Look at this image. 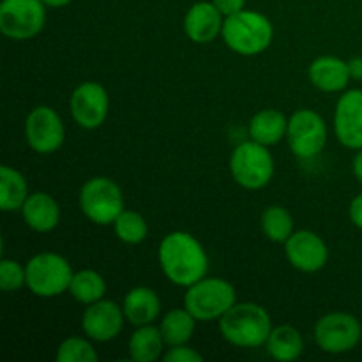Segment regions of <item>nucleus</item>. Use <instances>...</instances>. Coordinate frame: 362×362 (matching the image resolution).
<instances>
[{
    "mask_svg": "<svg viewBox=\"0 0 362 362\" xmlns=\"http://www.w3.org/2000/svg\"><path fill=\"white\" fill-rule=\"evenodd\" d=\"M25 138L28 147L37 154H53L66 138V129L59 113L49 106H37L25 120Z\"/></svg>",
    "mask_w": 362,
    "mask_h": 362,
    "instance_id": "11",
    "label": "nucleus"
},
{
    "mask_svg": "<svg viewBox=\"0 0 362 362\" xmlns=\"http://www.w3.org/2000/svg\"><path fill=\"white\" fill-rule=\"evenodd\" d=\"M308 74L311 83L322 92H341L352 80L349 62L331 55L318 57L317 60H313Z\"/></svg>",
    "mask_w": 362,
    "mask_h": 362,
    "instance_id": "17",
    "label": "nucleus"
},
{
    "mask_svg": "<svg viewBox=\"0 0 362 362\" xmlns=\"http://www.w3.org/2000/svg\"><path fill=\"white\" fill-rule=\"evenodd\" d=\"M219 331L230 345L258 349L267 343L272 331L271 315L255 303H235L219 318Z\"/></svg>",
    "mask_w": 362,
    "mask_h": 362,
    "instance_id": "2",
    "label": "nucleus"
},
{
    "mask_svg": "<svg viewBox=\"0 0 362 362\" xmlns=\"http://www.w3.org/2000/svg\"><path fill=\"white\" fill-rule=\"evenodd\" d=\"M25 285H27V269L20 262L2 258L0 262V288L11 293L18 292Z\"/></svg>",
    "mask_w": 362,
    "mask_h": 362,
    "instance_id": "29",
    "label": "nucleus"
},
{
    "mask_svg": "<svg viewBox=\"0 0 362 362\" xmlns=\"http://www.w3.org/2000/svg\"><path fill=\"white\" fill-rule=\"evenodd\" d=\"M197 322V318L186 308H179V310H172L170 313H166L161 320V325H159L166 345H187V341L194 334Z\"/></svg>",
    "mask_w": 362,
    "mask_h": 362,
    "instance_id": "24",
    "label": "nucleus"
},
{
    "mask_svg": "<svg viewBox=\"0 0 362 362\" xmlns=\"http://www.w3.org/2000/svg\"><path fill=\"white\" fill-rule=\"evenodd\" d=\"M27 286L34 296L49 299L62 296L69 290L73 279V269L69 262L57 253H39L28 260Z\"/></svg>",
    "mask_w": 362,
    "mask_h": 362,
    "instance_id": "6",
    "label": "nucleus"
},
{
    "mask_svg": "<svg viewBox=\"0 0 362 362\" xmlns=\"http://www.w3.org/2000/svg\"><path fill=\"white\" fill-rule=\"evenodd\" d=\"M113 228H115V235L126 244H140L148 233V226L144 216L140 212L126 211V209L115 219Z\"/></svg>",
    "mask_w": 362,
    "mask_h": 362,
    "instance_id": "27",
    "label": "nucleus"
},
{
    "mask_svg": "<svg viewBox=\"0 0 362 362\" xmlns=\"http://www.w3.org/2000/svg\"><path fill=\"white\" fill-rule=\"evenodd\" d=\"M230 172L240 187L257 191L271 182L274 175V159L265 145L255 140L243 141L232 152Z\"/></svg>",
    "mask_w": 362,
    "mask_h": 362,
    "instance_id": "5",
    "label": "nucleus"
},
{
    "mask_svg": "<svg viewBox=\"0 0 362 362\" xmlns=\"http://www.w3.org/2000/svg\"><path fill=\"white\" fill-rule=\"evenodd\" d=\"M349 216H350V221L354 223V226L362 230V193L357 194L356 198L352 200L349 209Z\"/></svg>",
    "mask_w": 362,
    "mask_h": 362,
    "instance_id": "32",
    "label": "nucleus"
},
{
    "mask_svg": "<svg viewBox=\"0 0 362 362\" xmlns=\"http://www.w3.org/2000/svg\"><path fill=\"white\" fill-rule=\"evenodd\" d=\"M67 292L74 297V300L88 306V304L98 303L105 297L106 283L99 272L85 269V271L74 272Z\"/></svg>",
    "mask_w": 362,
    "mask_h": 362,
    "instance_id": "25",
    "label": "nucleus"
},
{
    "mask_svg": "<svg viewBox=\"0 0 362 362\" xmlns=\"http://www.w3.org/2000/svg\"><path fill=\"white\" fill-rule=\"evenodd\" d=\"M262 230L272 243H286L293 233V218L281 205H271L262 214Z\"/></svg>",
    "mask_w": 362,
    "mask_h": 362,
    "instance_id": "26",
    "label": "nucleus"
},
{
    "mask_svg": "<svg viewBox=\"0 0 362 362\" xmlns=\"http://www.w3.org/2000/svg\"><path fill=\"white\" fill-rule=\"evenodd\" d=\"M286 140L290 151L297 158H315L327 144V127L324 119L313 110H299L288 119Z\"/></svg>",
    "mask_w": 362,
    "mask_h": 362,
    "instance_id": "10",
    "label": "nucleus"
},
{
    "mask_svg": "<svg viewBox=\"0 0 362 362\" xmlns=\"http://www.w3.org/2000/svg\"><path fill=\"white\" fill-rule=\"evenodd\" d=\"M221 35L232 52L253 57L271 46L274 28L271 20L262 13L243 9L233 16L225 18Z\"/></svg>",
    "mask_w": 362,
    "mask_h": 362,
    "instance_id": "3",
    "label": "nucleus"
},
{
    "mask_svg": "<svg viewBox=\"0 0 362 362\" xmlns=\"http://www.w3.org/2000/svg\"><path fill=\"white\" fill-rule=\"evenodd\" d=\"M165 362H202L204 356L198 354L194 349H189L187 345H177L170 346L168 352L163 356Z\"/></svg>",
    "mask_w": 362,
    "mask_h": 362,
    "instance_id": "30",
    "label": "nucleus"
},
{
    "mask_svg": "<svg viewBox=\"0 0 362 362\" xmlns=\"http://www.w3.org/2000/svg\"><path fill=\"white\" fill-rule=\"evenodd\" d=\"M212 2H214V6L218 7L219 13H221L223 16L228 18V16H233V14L240 13V11L244 9L246 0H212Z\"/></svg>",
    "mask_w": 362,
    "mask_h": 362,
    "instance_id": "31",
    "label": "nucleus"
},
{
    "mask_svg": "<svg viewBox=\"0 0 362 362\" xmlns=\"http://www.w3.org/2000/svg\"><path fill=\"white\" fill-rule=\"evenodd\" d=\"M349 67H350V76H352L354 80L362 81V57H356V59L350 60Z\"/></svg>",
    "mask_w": 362,
    "mask_h": 362,
    "instance_id": "33",
    "label": "nucleus"
},
{
    "mask_svg": "<svg viewBox=\"0 0 362 362\" xmlns=\"http://www.w3.org/2000/svg\"><path fill=\"white\" fill-rule=\"evenodd\" d=\"M159 265L177 286H191L207 276L209 258L204 246L187 232H172L161 240Z\"/></svg>",
    "mask_w": 362,
    "mask_h": 362,
    "instance_id": "1",
    "label": "nucleus"
},
{
    "mask_svg": "<svg viewBox=\"0 0 362 362\" xmlns=\"http://www.w3.org/2000/svg\"><path fill=\"white\" fill-rule=\"evenodd\" d=\"M352 170H354V175H356V179L359 180V184L362 186V148L361 151H357L356 158H354Z\"/></svg>",
    "mask_w": 362,
    "mask_h": 362,
    "instance_id": "34",
    "label": "nucleus"
},
{
    "mask_svg": "<svg viewBox=\"0 0 362 362\" xmlns=\"http://www.w3.org/2000/svg\"><path fill=\"white\" fill-rule=\"evenodd\" d=\"M80 209L95 225H113L124 211V194L119 184L108 177H94L80 189Z\"/></svg>",
    "mask_w": 362,
    "mask_h": 362,
    "instance_id": "7",
    "label": "nucleus"
},
{
    "mask_svg": "<svg viewBox=\"0 0 362 362\" xmlns=\"http://www.w3.org/2000/svg\"><path fill=\"white\" fill-rule=\"evenodd\" d=\"M288 129V119L278 110H262L253 119L250 120V136L251 140L258 144L271 147V145L279 144L283 136H286Z\"/></svg>",
    "mask_w": 362,
    "mask_h": 362,
    "instance_id": "20",
    "label": "nucleus"
},
{
    "mask_svg": "<svg viewBox=\"0 0 362 362\" xmlns=\"http://www.w3.org/2000/svg\"><path fill=\"white\" fill-rule=\"evenodd\" d=\"M223 18L214 2H197L184 18V32L193 42L207 45L223 32Z\"/></svg>",
    "mask_w": 362,
    "mask_h": 362,
    "instance_id": "16",
    "label": "nucleus"
},
{
    "mask_svg": "<svg viewBox=\"0 0 362 362\" xmlns=\"http://www.w3.org/2000/svg\"><path fill=\"white\" fill-rule=\"evenodd\" d=\"M57 361L59 362H94L98 361V352L90 341L78 336L64 339L57 352Z\"/></svg>",
    "mask_w": 362,
    "mask_h": 362,
    "instance_id": "28",
    "label": "nucleus"
},
{
    "mask_svg": "<svg viewBox=\"0 0 362 362\" xmlns=\"http://www.w3.org/2000/svg\"><path fill=\"white\" fill-rule=\"evenodd\" d=\"M362 325L354 315L329 313L315 325V341L318 349L327 354H346L359 345Z\"/></svg>",
    "mask_w": 362,
    "mask_h": 362,
    "instance_id": "9",
    "label": "nucleus"
},
{
    "mask_svg": "<svg viewBox=\"0 0 362 362\" xmlns=\"http://www.w3.org/2000/svg\"><path fill=\"white\" fill-rule=\"evenodd\" d=\"M42 0H4L0 4V32L13 41H27L45 28Z\"/></svg>",
    "mask_w": 362,
    "mask_h": 362,
    "instance_id": "8",
    "label": "nucleus"
},
{
    "mask_svg": "<svg viewBox=\"0 0 362 362\" xmlns=\"http://www.w3.org/2000/svg\"><path fill=\"white\" fill-rule=\"evenodd\" d=\"M28 198V184L16 168L0 166V209L4 212L21 211Z\"/></svg>",
    "mask_w": 362,
    "mask_h": 362,
    "instance_id": "22",
    "label": "nucleus"
},
{
    "mask_svg": "<svg viewBox=\"0 0 362 362\" xmlns=\"http://www.w3.org/2000/svg\"><path fill=\"white\" fill-rule=\"evenodd\" d=\"M21 216H23V221L27 223L28 228L39 233H46L52 232L59 225L60 209L52 194L37 191V193L28 194L23 207H21Z\"/></svg>",
    "mask_w": 362,
    "mask_h": 362,
    "instance_id": "18",
    "label": "nucleus"
},
{
    "mask_svg": "<svg viewBox=\"0 0 362 362\" xmlns=\"http://www.w3.org/2000/svg\"><path fill=\"white\" fill-rule=\"evenodd\" d=\"M42 2H45L48 7H64L67 6V4L73 2V0H42Z\"/></svg>",
    "mask_w": 362,
    "mask_h": 362,
    "instance_id": "35",
    "label": "nucleus"
},
{
    "mask_svg": "<svg viewBox=\"0 0 362 362\" xmlns=\"http://www.w3.org/2000/svg\"><path fill=\"white\" fill-rule=\"evenodd\" d=\"M334 133L339 144L352 151L362 148V90L352 88L339 98L334 112Z\"/></svg>",
    "mask_w": 362,
    "mask_h": 362,
    "instance_id": "15",
    "label": "nucleus"
},
{
    "mask_svg": "<svg viewBox=\"0 0 362 362\" xmlns=\"http://www.w3.org/2000/svg\"><path fill=\"white\" fill-rule=\"evenodd\" d=\"M124 320H126V315L119 304H115L113 300L101 299L85 308L83 317H81V329L87 338L106 343L120 334Z\"/></svg>",
    "mask_w": 362,
    "mask_h": 362,
    "instance_id": "13",
    "label": "nucleus"
},
{
    "mask_svg": "<svg viewBox=\"0 0 362 362\" xmlns=\"http://www.w3.org/2000/svg\"><path fill=\"white\" fill-rule=\"evenodd\" d=\"M69 106L71 115L78 126L83 129H98L108 117V92L95 81H85L73 90Z\"/></svg>",
    "mask_w": 362,
    "mask_h": 362,
    "instance_id": "12",
    "label": "nucleus"
},
{
    "mask_svg": "<svg viewBox=\"0 0 362 362\" xmlns=\"http://www.w3.org/2000/svg\"><path fill=\"white\" fill-rule=\"evenodd\" d=\"M285 253L292 267L300 272H318L329 260V250L324 239L310 230H299L285 243Z\"/></svg>",
    "mask_w": 362,
    "mask_h": 362,
    "instance_id": "14",
    "label": "nucleus"
},
{
    "mask_svg": "<svg viewBox=\"0 0 362 362\" xmlns=\"http://www.w3.org/2000/svg\"><path fill=\"white\" fill-rule=\"evenodd\" d=\"M265 349L274 361L292 362L303 356L304 339L292 325H279L271 331Z\"/></svg>",
    "mask_w": 362,
    "mask_h": 362,
    "instance_id": "21",
    "label": "nucleus"
},
{
    "mask_svg": "<svg viewBox=\"0 0 362 362\" xmlns=\"http://www.w3.org/2000/svg\"><path fill=\"white\" fill-rule=\"evenodd\" d=\"M165 345L161 329L152 324L140 325L129 339V356L134 362H152L161 357Z\"/></svg>",
    "mask_w": 362,
    "mask_h": 362,
    "instance_id": "23",
    "label": "nucleus"
},
{
    "mask_svg": "<svg viewBox=\"0 0 362 362\" xmlns=\"http://www.w3.org/2000/svg\"><path fill=\"white\" fill-rule=\"evenodd\" d=\"M235 303V288L221 278H202L184 296V308L198 322L219 320Z\"/></svg>",
    "mask_w": 362,
    "mask_h": 362,
    "instance_id": "4",
    "label": "nucleus"
},
{
    "mask_svg": "<svg viewBox=\"0 0 362 362\" xmlns=\"http://www.w3.org/2000/svg\"><path fill=\"white\" fill-rule=\"evenodd\" d=\"M124 315L129 324L136 325H148L159 317L161 311V303H159L158 293L148 286H136L129 290L127 296L124 297L122 304Z\"/></svg>",
    "mask_w": 362,
    "mask_h": 362,
    "instance_id": "19",
    "label": "nucleus"
}]
</instances>
